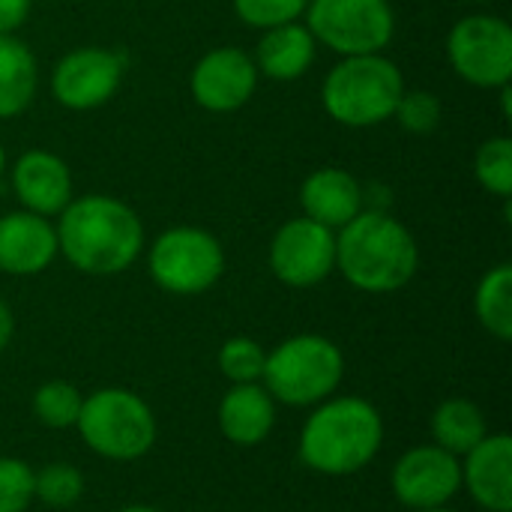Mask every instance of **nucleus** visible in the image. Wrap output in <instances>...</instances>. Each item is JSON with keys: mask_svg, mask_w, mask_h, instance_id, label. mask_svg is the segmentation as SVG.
<instances>
[{"mask_svg": "<svg viewBox=\"0 0 512 512\" xmlns=\"http://www.w3.org/2000/svg\"><path fill=\"white\" fill-rule=\"evenodd\" d=\"M258 84L255 60L240 48H213L207 51L189 78L192 96L201 108L228 114L243 108Z\"/></svg>", "mask_w": 512, "mask_h": 512, "instance_id": "obj_13", "label": "nucleus"}, {"mask_svg": "<svg viewBox=\"0 0 512 512\" xmlns=\"http://www.w3.org/2000/svg\"><path fill=\"white\" fill-rule=\"evenodd\" d=\"M393 495L402 507L438 510L447 507L462 489V462L459 456L441 450L438 444H423L408 450L390 477Z\"/></svg>", "mask_w": 512, "mask_h": 512, "instance_id": "obj_11", "label": "nucleus"}, {"mask_svg": "<svg viewBox=\"0 0 512 512\" xmlns=\"http://www.w3.org/2000/svg\"><path fill=\"white\" fill-rule=\"evenodd\" d=\"M306 15L309 33L345 57L381 54L396 30L387 0H309Z\"/></svg>", "mask_w": 512, "mask_h": 512, "instance_id": "obj_8", "label": "nucleus"}, {"mask_svg": "<svg viewBox=\"0 0 512 512\" xmlns=\"http://www.w3.org/2000/svg\"><path fill=\"white\" fill-rule=\"evenodd\" d=\"M474 312L483 330L501 342L512 339V267L498 264L492 267L474 294Z\"/></svg>", "mask_w": 512, "mask_h": 512, "instance_id": "obj_22", "label": "nucleus"}, {"mask_svg": "<svg viewBox=\"0 0 512 512\" xmlns=\"http://www.w3.org/2000/svg\"><path fill=\"white\" fill-rule=\"evenodd\" d=\"M12 333H15V318H12V309L0 300V351L12 342Z\"/></svg>", "mask_w": 512, "mask_h": 512, "instance_id": "obj_31", "label": "nucleus"}, {"mask_svg": "<svg viewBox=\"0 0 512 512\" xmlns=\"http://www.w3.org/2000/svg\"><path fill=\"white\" fill-rule=\"evenodd\" d=\"M453 69L474 87H507L512 78V27L498 15H468L447 39Z\"/></svg>", "mask_w": 512, "mask_h": 512, "instance_id": "obj_9", "label": "nucleus"}, {"mask_svg": "<svg viewBox=\"0 0 512 512\" xmlns=\"http://www.w3.org/2000/svg\"><path fill=\"white\" fill-rule=\"evenodd\" d=\"M336 267V234L333 228L300 216L285 222L270 243V270L291 288L321 285Z\"/></svg>", "mask_w": 512, "mask_h": 512, "instance_id": "obj_10", "label": "nucleus"}, {"mask_svg": "<svg viewBox=\"0 0 512 512\" xmlns=\"http://www.w3.org/2000/svg\"><path fill=\"white\" fill-rule=\"evenodd\" d=\"M36 93V60L12 33H0V117L21 114Z\"/></svg>", "mask_w": 512, "mask_h": 512, "instance_id": "obj_21", "label": "nucleus"}, {"mask_svg": "<svg viewBox=\"0 0 512 512\" xmlns=\"http://www.w3.org/2000/svg\"><path fill=\"white\" fill-rule=\"evenodd\" d=\"M489 435L483 411L468 399H447L432 414V444L453 456H468Z\"/></svg>", "mask_w": 512, "mask_h": 512, "instance_id": "obj_20", "label": "nucleus"}, {"mask_svg": "<svg viewBox=\"0 0 512 512\" xmlns=\"http://www.w3.org/2000/svg\"><path fill=\"white\" fill-rule=\"evenodd\" d=\"M33 468L21 459H0V512H27L33 504Z\"/></svg>", "mask_w": 512, "mask_h": 512, "instance_id": "obj_28", "label": "nucleus"}, {"mask_svg": "<svg viewBox=\"0 0 512 512\" xmlns=\"http://www.w3.org/2000/svg\"><path fill=\"white\" fill-rule=\"evenodd\" d=\"M57 249L87 276L123 273L144 246V228L135 210L108 195H84L60 213Z\"/></svg>", "mask_w": 512, "mask_h": 512, "instance_id": "obj_1", "label": "nucleus"}, {"mask_svg": "<svg viewBox=\"0 0 512 512\" xmlns=\"http://www.w3.org/2000/svg\"><path fill=\"white\" fill-rule=\"evenodd\" d=\"M33 495L51 510H66L81 501L84 477L69 462H51L33 474Z\"/></svg>", "mask_w": 512, "mask_h": 512, "instance_id": "obj_24", "label": "nucleus"}, {"mask_svg": "<svg viewBox=\"0 0 512 512\" xmlns=\"http://www.w3.org/2000/svg\"><path fill=\"white\" fill-rule=\"evenodd\" d=\"M300 204L309 219L327 228H342L357 213H363V189L354 174L342 168H321L306 177L300 189Z\"/></svg>", "mask_w": 512, "mask_h": 512, "instance_id": "obj_18", "label": "nucleus"}, {"mask_svg": "<svg viewBox=\"0 0 512 512\" xmlns=\"http://www.w3.org/2000/svg\"><path fill=\"white\" fill-rule=\"evenodd\" d=\"M306 6H309V0H234L237 18L258 30L291 24L306 12Z\"/></svg>", "mask_w": 512, "mask_h": 512, "instance_id": "obj_27", "label": "nucleus"}, {"mask_svg": "<svg viewBox=\"0 0 512 512\" xmlns=\"http://www.w3.org/2000/svg\"><path fill=\"white\" fill-rule=\"evenodd\" d=\"M33 0H0V33H12L24 24Z\"/></svg>", "mask_w": 512, "mask_h": 512, "instance_id": "obj_30", "label": "nucleus"}, {"mask_svg": "<svg viewBox=\"0 0 512 512\" xmlns=\"http://www.w3.org/2000/svg\"><path fill=\"white\" fill-rule=\"evenodd\" d=\"M12 186L30 213L54 216L63 213L72 198V174L66 162L48 150H30L15 162Z\"/></svg>", "mask_w": 512, "mask_h": 512, "instance_id": "obj_16", "label": "nucleus"}, {"mask_svg": "<svg viewBox=\"0 0 512 512\" xmlns=\"http://www.w3.org/2000/svg\"><path fill=\"white\" fill-rule=\"evenodd\" d=\"M75 429L96 456L111 462H135L156 444L153 408L123 387H105L84 396Z\"/></svg>", "mask_w": 512, "mask_h": 512, "instance_id": "obj_6", "label": "nucleus"}, {"mask_svg": "<svg viewBox=\"0 0 512 512\" xmlns=\"http://www.w3.org/2000/svg\"><path fill=\"white\" fill-rule=\"evenodd\" d=\"M465 3H489V0H465Z\"/></svg>", "mask_w": 512, "mask_h": 512, "instance_id": "obj_35", "label": "nucleus"}, {"mask_svg": "<svg viewBox=\"0 0 512 512\" xmlns=\"http://www.w3.org/2000/svg\"><path fill=\"white\" fill-rule=\"evenodd\" d=\"M123 63V54L105 48L69 51L51 75V90L57 102L72 111L99 108L117 93L123 81Z\"/></svg>", "mask_w": 512, "mask_h": 512, "instance_id": "obj_12", "label": "nucleus"}, {"mask_svg": "<svg viewBox=\"0 0 512 512\" xmlns=\"http://www.w3.org/2000/svg\"><path fill=\"white\" fill-rule=\"evenodd\" d=\"M312 60H315V36L309 33V27L291 21V24L270 27L261 36L255 69H261L276 81H297L300 75L309 72Z\"/></svg>", "mask_w": 512, "mask_h": 512, "instance_id": "obj_19", "label": "nucleus"}, {"mask_svg": "<svg viewBox=\"0 0 512 512\" xmlns=\"http://www.w3.org/2000/svg\"><path fill=\"white\" fill-rule=\"evenodd\" d=\"M84 396L69 381H48L33 393V414L48 429H72L78 423Z\"/></svg>", "mask_w": 512, "mask_h": 512, "instance_id": "obj_23", "label": "nucleus"}, {"mask_svg": "<svg viewBox=\"0 0 512 512\" xmlns=\"http://www.w3.org/2000/svg\"><path fill=\"white\" fill-rule=\"evenodd\" d=\"M405 93L402 72L381 54H357L336 63L324 81V108L342 126L366 129L393 117Z\"/></svg>", "mask_w": 512, "mask_h": 512, "instance_id": "obj_4", "label": "nucleus"}, {"mask_svg": "<svg viewBox=\"0 0 512 512\" xmlns=\"http://www.w3.org/2000/svg\"><path fill=\"white\" fill-rule=\"evenodd\" d=\"M267 351L249 339V336H234L219 348V372L231 384H258L264 375Z\"/></svg>", "mask_w": 512, "mask_h": 512, "instance_id": "obj_26", "label": "nucleus"}, {"mask_svg": "<svg viewBox=\"0 0 512 512\" xmlns=\"http://www.w3.org/2000/svg\"><path fill=\"white\" fill-rule=\"evenodd\" d=\"M474 174L480 180V186L504 201H510L512 195V141L510 138H489L480 150H477V162H474Z\"/></svg>", "mask_w": 512, "mask_h": 512, "instance_id": "obj_25", "label": "nucleus"}, {"mask_svg": "<svg viewBox=\"0 0 512 512\" xmlns=\"http://www.w3.org/2000/svg\"><path fill=\"white\" fill-rule=\"evenodd\" d=\"M384 444L378 408L360 396H330L315 405L300 432V459L324 477L360 474Z\"/></svg>", "mask_w": 512, "mask_h": 512, "instance_id": "obj_2", "label": "nucleus"}, {"mask_svg": "<svg viewBox=\"0 0 512 512\" xmlns=\"http://www.w3.org/2000/svg\"><path fill=\"white\" fill-rule=\"evenodd\" d=\"M420 512H456V510H447V507H438V510H420Z\"/></svg>", "mask_w": 512, "mask_h": 512, "instance_id": "obj_34", "label": "nucleus"}, {"mask_svg": "<svg viewBox=\"0 0 512 512\" xmlns=\"http://www.w3.org/2000/svg\"><path fill=\"white\" fill-rule=\"evenodd\" d=\"M225 273V252L219 240L204 228H171L156 237L150 249L153 282L177 297L210 291Z\"/></svg>", "mask_w": 512, "mask_h": 512, "instance_id": "obj_7", "label": "nucleus"}, {"mask_svg": "<svg viewBox=\"0 0 512 512\" xmlns=\"http://www.w3.org/2000/svg\"><path fill=\"white\" fill-rule=\"evenodd\" d=\"M3 165H6V156H3V147H0V174H3Z\"/></svg>", "mask_w": 512, "mask_h": 512, "instance_id": "obj_33", "label": "nucleus"}, {"mask_svg": "<svg viewBox=\"0 0 512 512\" xmlns=\"http://www.w3.org/2000/svg\"><path fill=\"white\" fill-rule=\"evenodd\" d=\"M276 426V402L261 384H234L219 402V432L237 447H258Z\"/></svg>", "mask_w": 512, "mask_h": 512, "instance_id": "obj_17", "label": "nucleus"}, {"mask_svg": "<svg viewBox=\"0 0 512 512\" xmlns=\"http://www.w3.org/2000/svg\"><path fill=\"white\" fill-rule=\"evenodd\" d=\"M336 267L357 291L393 294L417 276V240L399 219L366 210L342 225L336 237Z\"/></svg>", "mask_w": 512, "mask_h": 512, "instance_id": "obj_3", "label": "nucleus"}, {"mask_svg": "<svg viewBox=\"0 0 512 512\" xmlns=\"http://www.w3.org/2000/svg\"><path fill=\"white\" fill-rule=\"evenodd\" d=\"M57 255V231L39 213L21 210L0 216V270L9 276H36Z\"/></svg>", "mask_w": 512, "mask_h": 512, "instance_id": "obj_14", "label": "nucleus"}, {"mask_svg": "<svg viewBox=\"0 0 512 512\" xmlns=\"http://www.w3.org/2000/svg\"><path fill=\"white\" fill-rule=\"evenodd\" d=\"M462 486L486 512L512 510V438L486 435L462 465Z\"/></svg>", "mask_w": 512, "mask_h": 512, "instance_id": "obj_15", "label": "nucleus"}, {"mask_svg": "<svg viewBox=\"0 0 512 512\" xmlns=\"http://www.w3.org/2000/svg\"><path fill=\"white\" fill-rule=\"evenodd\" d=\"M393 114L399 117L402 129L414 135H426L441 123V102L429 90H411V93H402Z\"/></svg>", "mask_w": 512, "mask_h": 512, "instance_id": "obj_29", "label": "nucleus"}, {"mask_svg": "<svg viewBox=\"0 0 512 512\" xmlns=\"http://www.w3.org/2000/svg\"><path fill=\"white\" fill-rule=\"evenodd\" d=\"M117 512H162V510H153V507H144V504H132V507H123V510Z\"/></svg>", "mask_w": 512, "mask_h": 512, "instance_id": "obj_32", "label": "nucleus"}, {"mask_svg": "<svg viewBox=\"0 0 512 512\" xmlns=\"http://www.w3.org/2000/svg\"><path fill=\"white\" fill-rule=\"evenodd\" d=\"M345 378V357L336 342L303 333L285 339L264 363V390L273 402L309 408L330 399Z\"/></svg>", "mask_w": 512, "mask_h": 512, "instance_id": "obj_5", "label": "nucleus"}]
</instances>
